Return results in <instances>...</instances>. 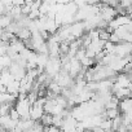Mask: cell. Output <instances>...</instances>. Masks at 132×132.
Here are the masks:
<instances>
[{"label": "cell", "instance_id": "obj_2", "mask_svg": "<svg viewBox=\"0 0 132 132\" xmlns=\"http://www.w3.org/2000/svg\"><path fill=\"white\" fill-rule=\"evenodd\" d=\"M129 53H131V43L120 42L118 44H114V56L119 58H124L129 56Z\"/></svg>", "mask_w": 132, "mask_h": 132}, {"label": "cell", "instance_id": "obj_15", "mask_svg": "<svg viewBox=\"0 0 132 132\" xmlns=\"http://www.w3.org/2000/svg\"><path fill=\"white\" fill-rule=\"evenodd\" d=\"M93 61H95V60H92V58L84 57V58H82L79 62H80V66H82V68L89 69V68H92V66H93Z\"/></svg>", "mask_w": 132, "mask_h": 132}, {"label": "cell", "instance_id": "obj_8", "mask_svg": "<svg viewBox=\"0 0 132 132\" xmlns=\"http://www.w3.org/2000/svg\"><path fill=\"white\" fill-rule=\"evenodd\" d=\"M16 36H17V39L18 40H21V42H27V40H30V38H31V32L26 29V27H22V29H18V31H17V34H16Z\"/></svg>", "mask_w": 132, "mask_h": 132}, {"label": "cell", "instance_id": "obj_14", "mask_svg": "<svg viewBox=\"0 0 132 132\" xmlns=\"http://www.w3.org/2000/svg\"><path fill=\"white\" fill-rule=\"evenodd\" d=\"M0 63H2V66H3L4 69H9V66H11L13 62H12L11 57H8L7 54H4V56L0 57Z\"/></svg>", "mask_w": 132, "mask_h": 132}, {"label": "cell", "instance_id": "obj_12", "mask_svg": "<svg viewBox=\"0 0 132 132\" xmlns=\"http://www.w3.org/2000/svg\"><path fill=\"white\" fill-rule=\"evenodd\" d=\"M118 104H119V100L115 98L114 96H111L110 100L105 104V108H106V110L108 109H118Z\"/></svg>", "mask_w": 132, "mask_h": 132}, {"label": "cell", "instance_id": "obj_4", "mask_svg": "<svg viewBox=\"0 0 132 132\" xmlns=\"http://www.w3.org/2000/svg\"><path fill=\"white\" fill-rule=\"evenodd\" d=\"M83 31H86L84 29V23L83 22H73L70 25V35L74 39H78L83 35Z\"/></svg>", "mask_w": 132, "mask_h": 132}, {"label": "cell", "instance_id": "obj_7", "mask_svg": "<svg viewBox=\"0 0 132 132\" xmlns=\"http://www.w3.org/2000/svg\"><path fill=\"white\" fill-rule=\"evenodd\" d=\"M0 82H2L3 86H9L12 82H14V78L12 77V74L8 71V69H4L2 73H0Z\"/></svg>", "mask_w": 132, "mask_h": 132}, {"label": "cell", "instance_id": "obj_1", "mask_svg": "<svg viewBox=\"0 0 132 132\" xmlns=\"http://www.w3.org/2000/svg\"><path fill=\"white\" fill-rule=\"evenodd\" d=\"M30 102L27 101V98L25 100H17L16 101V106L14 110L18 113L20 119H29V113H30Z\"/></svg>", "mask_w": 132, "mask_h": 132}, {"label": "cell", "instance_id": "obj_6", "mask_svg": "<svg viewBox=\"0 0 132 132\" xmlns=\"http://www.w3.org/2000/svg\"><path fill=\"white\" fill-rule=\"evenodd\" d=\"M35 124H36V122L31 120L30 118H29V119H20V120L17 122V127H18L22 132H25V131H27V129L32 128Z\"/></svg>", "mask_w": 132, "mask_h": 132}, {"label": "cell", "instance_id": "obj_13", "mask_svg": "<svg viewBox=\"0 0 132 132\" xmlns=\"http://www.w3.org/2000/svg\"><path fill=\"white\" fill-rule=\"evenodd\" d=\"M40 123L43 127H49L52 126V115L49 114H43V117L40 118Z\"/></svg>", "mask_w": 132, "mask_h": 132}, {"label": "cell", "instance_id": "obj_9", "mask_svg": "<svg viewBox=\"0 0 132 132\" xmlns=\"http://www.w3.org/2000/svg\"><path fill=\"white\" fill-rule=\"evenodd\" d=\"M7 93H9V95L17 97L18 93H20V82L14 80V82H12L9 86H7Z\"/></svg>", "mask_w": 132, "mask_h": 132}, {"label": "cell", "instance_id": "obj_5", "mask_svg": "<svg viewBox=\"0 0 132 132\" xmlns=\"http://www.w3.org/2000/svg\"><path fill=\"white\" fill-rule=\"evenodd\" d=\"M118 108H119V110L122 111V114H128V113H131V111H132V100H131V97L120 100L119 104H118Z\"/></svg>", "mask_w": 132, "mask_h": 132}, {"label": "cell", "instance_id": "obj_11", "mask_svg": "<svg viewBox=\"0 0 132 132\" xmlns=\"http://www.w3.org/2000/svg\"><path fill=\"white\" fill-rule=\"evenodd\" d=\"M104 114H105L106 119H110V120H113L114 118H117L118 115H120L118 109H108V110L104 111Z\"/></svg>", "mask_w": 132, "mask_h": 132}, {"label": "cell", "instance_id": "obj_10", "mask_svg": "<svg viewBox=\"0 0 132 132\" xmlns=\"http://www.w3.org/2000/svg\"><path fill=\"white\" fill-rule=\"evenodd\" d=\"M12 23V18L9 14H0V30H5Z\"/></svg>", "mask_w": 132, "mask_h": 132}, {"label": "cell", "instance_id": "obj_3", "mask_svg": "<svg viewBox=\"0 0 132 132\" xmlns=\"http://www.w3.org/2000/svg\"><path fill=\"white\" fill-rule=\"evenodd\" d=\"M8 71L12 74V77H13L14 80H17V82L22 80V79L25 78V75H26V69L22 68V66H20V65H17V63H12V65L9 66Z\"/></svg>", "mask_w": 132, "mask_h": 132}, {"label": "cell", "instance_id": "obj_17", "mask_svg": "<svg viewBox=\"0 0 132 132\" xmlns=\"http://www.w3.org/2000/svg\"><path fill=\"white\" fill-rule=\"evenodd\" d=\"M7 49H8V44L0 40V57L7 54Z\"/></svg>", "mask_w": 132, "mask_h": 132}, {"label": "cell", "instance_id": "obj_16", "mask_svg": "<svg viewBox=\"0 0 132 132\" xmlns=\"http://www.w3.org/2000/svg\"><path fill=\"white\" fill-rule=\"evenodd\" d=\"M12 109V105L9 104H2L0 105V117H4V115H8L9 111Z\"/></svg>", "mask_w": 132, "mask_h": 132}]
</instances>
